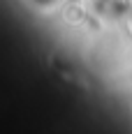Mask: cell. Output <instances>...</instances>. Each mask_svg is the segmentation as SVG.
I'll return each instance as SVG.
<instances>
[{
	"label": "cell",
	"instance_id": "cell-1",
	"mask_svg": "<svg viewBox=\"0 0 132 134\" xmlns=\"http://www.w3.org/2000/svg\"><path fill=\"white\" fill-rule=\"evenodd\" d=\"M37 2H42V5H46V2H51V0H37Z\"/></svg>",
	"mask_w": 132,
	"mask_h": 134
}]
</instances>
